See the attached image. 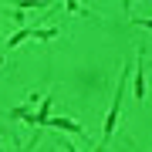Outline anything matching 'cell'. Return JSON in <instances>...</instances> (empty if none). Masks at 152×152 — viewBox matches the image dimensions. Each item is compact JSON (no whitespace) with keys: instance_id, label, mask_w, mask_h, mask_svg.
<instances>
[{"instance_id":"7","label":"cell","mask_w":152,"mask_h":152,"mask_svg":"<svg viewBox=\"0 0 152 152\" xmlns=\"http://www.w3.org/2000/svg\"><path fill=\"white\" fill-rule=\"evenodd\" d=\"M34 37H37V41H54V37H58V27H37Z\"/></svg>"},{"instance_id":"6","label":"cell","mask_w":152,"mask_h":152,"mask_svg":"<svg viewBox=\"0 0 152 152\" xmlns=\"http://www.w3.org/2000/svg\"><path fill=\"white\" fill-rule=\"evenodd\" d=\"M10 118H27L34 125V112H31V105H20V108H10Z\"/></svg>"},{"instance_id":"3","label":"cell","mask_w":152,"mask_h":152,"mask_svg":"<svg viewBox=\"0 0 152 152\" xmlns=\"http://www.w3.org/2000/svg\"><path fill=\"white\" fill-rule=\"evenodd\" d=\"M51 102H54V95H44V105L37 108V115H34V125H37V129H44V125L51 122Z\"/></svg>"},{"instance_id":"1","label":"cell","mask_w":152,"mask_h":152,"mask_svg":"<svg viewBox=\"0 0 152 152\" xmlns=\"http://www.w3.org/2000/svg\"><path fill=\"white\" fill-rule=\"evenodd\" d=\"M129 68H132V64H125V68H122L118 88H115V98H112V112L105 115V139H102V145H98L95 152H102L105 145H108V139H112V132H115V122H118V112H122V95H125V85H129Z\"/></svg>"},{"instance_id":"10","label":"cell","mask_w":152,"mask_h":152,"mask_svg":"<svg viewBox=\"0 0 152 152\" xmlns=\"http://www.w3.org/2000/svg\"><path fill=\"white\" fill-rule=\"evenodd\" d=\"M0 145H4V135H0Z\"/></svg>"},{"instance_id":"4","label":"cell","mask_w":152,"mask_h":152,"mask_svg":"<svg viewBox=\"0 0 152 152\" xmlns=\"http://www.w3.org/2000/svg\"><path fill=\"white\" fill-rule=\"evenodd\" d=\"M145 98V71H142V51H139V61H135V102Z\"/></svg>"},{"instance_id":"2","label":"cell","mask_w":152,"mask_h":152,"mask_svg":"<svg viewBox=\"0 0 152 152\" xmlns=\"http://www.w3.org/2000/svg\"><path fill=\"white\" fill-rule=\"evenodd\" d=\"M48 125L58 129V132H71V135H81V139H85V129H81L78 122H71V118H51Z\"/></svg>"},{"instance_id":"9","label":"cell","mask_w":152,"mask_h":152,"mask_svg":"<svg viewBox=\"0 0 152 152\" xmlns=\"http://www.w3.org/2000/svg\"><path fill=\"white\" fill-rule=\"evenodd\" d=\"M61 149H64V152H81V149H75V145H71V142H61Z\"/></svg>"},{"instance_id":"5","label":"cell","mask_w":152,"mask_h":152,"mask_svg":"<svg viewBox=\"0 0 152 152\" xmlns=\"http://www.w3.org/2000/svg\"><path fill=\"white\" fill-rule=\"evenodd\" d=\"M34 34H37V27H20V31H17V34H14L10 41H7V51H10V48H17V44H20V41L34 37Z\"/></svg>"},{"instance_id":"8","label":"cell","mask_w":152,"mask_h":152,"mask_svg":"<svg viewBox=\"0 0 152 152\" xmlns=\"http://www.w3.org/2000/svg\"><path fill=\"white\" fill-rule=\"evenodd\" d=\"M132 24H135V27H145V31H152V17H135V14H132Z\"/></svg>"}]
</instances>
